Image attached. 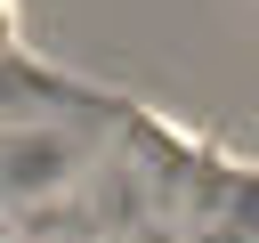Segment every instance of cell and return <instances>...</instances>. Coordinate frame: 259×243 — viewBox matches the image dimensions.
I'll use <instances>...</instances> for the list:
<instances>
[{
  "label": "cell",
  "mask_w": 259,
  "mask_h": 243,
  "mask_svg": "<svg viewBox=\"0 0 259 243\" xmlns=\"http://www.w3.org/2000/svg\"><path fill=\"white\" fill-rule=\"evenodd\" d=\"M89 170V138L73 130V113H40L24 105L16 122H0V211L40 219L49 202H65Z\"/></svg>",
  "instance_id": "6da1fadb"
}]
</instances>
